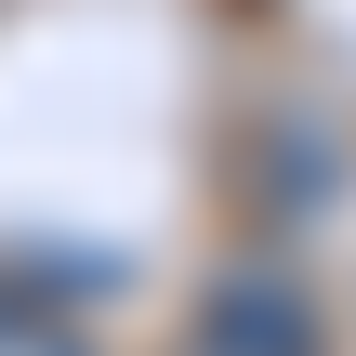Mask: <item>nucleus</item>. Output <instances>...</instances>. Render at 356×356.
I'll return each mask as SVG.
<instances>
[{"label":"nucleus","instance_id":"f257e3e1","mask_svg":"<svg viewBox=\"0 0 356 356\" xmlns=\"http://www.w3.org/2000/svg\"><path fill=\"white\" fill-rule=\"evenodd\" d=\"M198 356H330V317L291 291V277H211V304H198Z\"/></svg>","mask_w":356,"mask_h":356},{"label":"nucleus","instance_id":"f03ea898","mask_svg":"<svg viewBox=\"0 0 356 356\" xmlns=\"http://www.w3.org/2000/svg\"><path fill=\"white\" fill-rule=\"evenodd\" d=\"M0 356H92V330H79V317H40V304H13V317H0Z\"/></svg>","mask_w":356,"mask_h":356}]
</instances>
